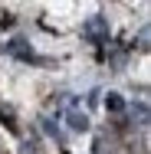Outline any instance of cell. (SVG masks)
<instances>
[{"label": "cell", "instance_id": "obj_8", "mask_svg": "<svg viewBox=\"0 0 151 154\" xmlns=\"http://www.w3.org/2000/svg\"><path fill=\"white\" fill-rule=\"evenodd\" d=\"M20 154H36V144H33V141H27V144H23V151Z\"/></svg>", "mask_w": 151, "mask_h": 154}, {"label": "cell", "instance_id": "obj_1", "mask_svg": "<svg viewBox=\"0 0 151 154\" xmlns=\"http://www.w3.org/2000/svg\"><path fill=\"white\" fill-rule=\"evenodd\" d=\"M82 36H86L89 43H95V46L109 43V20H105V17H92V20H86Z\"/></svg>", "mask_w": 151, "mask_h": 154}, {"label": "cell", "instance_id": "obj_6", "mask_svg": "<svg viewBox=\"0 0 151 154\" xmlns=\"http://www.w3.org/2000/svg\"><path fill=\"white\" fill-rule=\"evenodd\" d=\"M0 122H7V128H10V131H20V128H17V122H13V108H10V105H3V108H0Z\"/></svg>", "mask_w": 151, "mask_h": 154}, {"label": "cell", "instance_id": "obj_4", "mask_svg": "<svg viewBox=\"0 0 151 154\" xmlns=\"http://www.w3.org/2000/svg\"><path fill=\"white\" fill-rule=\"evenodd\" d=\"M105 108H109L112 115H121V112H125V98H121L118 92H109L105 95Z\"/></svg>", "mask_w": 151, "mask_h": 154}, {"label": "cell", "instance_id": "obj_3", "mask_svg": "<svg viewBox=\"0 0 151 154\" xmlns=\"http://www.w3.org/2000/svg\"><path fill=\"white\" fill-rule=\"evenodd\" d=\"M66 125H69L72 131H89V115L72 105V108H66Z\"/></svg>", "mask_w": 151, "mask_h": 154}, {"label": "cell", "instance_id": "obj_7", "mask_svg": "<svg viewBox=\"0 0 151 154\" xmlns=\"http://www.w3.org/2000/svg\"><path fill=\"white\" fill-rule=\"evenodd\" d=\"M43 131H46L49 138H56V141H62V134H59V128H56V122H53V118H43Z\"/></svg>", "mask_w": 151, "mask_h": 154}, {"label": "cell", "instance_id": "obj_5", "mask_svg": "<svg viewBox=\"0 0 151 154\" xmlns=\"http://www.w3.org/2000/svg\"><path fill=\"white\" fill-rule=\"evenodd\" d=\"M131 118H138V125H148V105H145V102L131 105Z\"/></svg>", "mask_w": 151, "mask_h": 154}, {"label": "cell", "instance_id": "obj_2", "mask_svg": "<svg viewBox=\"0 0 151 154\" xmlns=\"http://www.w3.org/2000/svg\"><path fill=\"white\" fill-rule=\"evenodd\" d=\"M3 49H7L10 56H17L20 62H39V59H36V53H33V46L27 43V39H20V36H17V39H10Z\"/></svg>", "mask_w": 151, "mask_h": 154}]
</instances>
